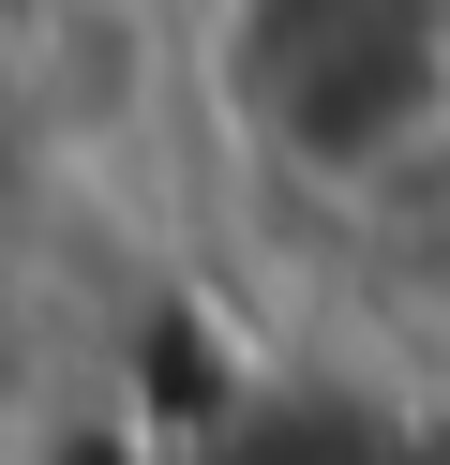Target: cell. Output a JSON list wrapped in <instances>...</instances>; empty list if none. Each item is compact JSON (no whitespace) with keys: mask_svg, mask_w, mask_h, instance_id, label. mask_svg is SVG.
Returning a JSON list of instances; mask_svg holds the SVG:
<instances>
[{"mask_svg":"<svg viewBox=\"0 0 450 465\" xmlns=\"http://www.w3.org/2000/svg\"><path fill=\"white\" fill-rule=\"evenodd\" d=\"M195 465H435V435L405 420L390 391H345V375H285L255 391Z\"/></svg>","mask_w":450,"mask_h":465,"instance_id":"obj_2","label":"cell"},{"mask_svg":"<svg viewBox=\"0 0 450 465\" xmlns=\"http://www.w3.org/2000/svg\"><path fill=\"white\" fill-rule=\"evenodd\" d=\"M210 121L300 195H375L450 135V0H210Z\"/></svg>","mask_w":450,"mask_h":465,"instance_id":"obj_1","label":"cell"}]
</instances>
